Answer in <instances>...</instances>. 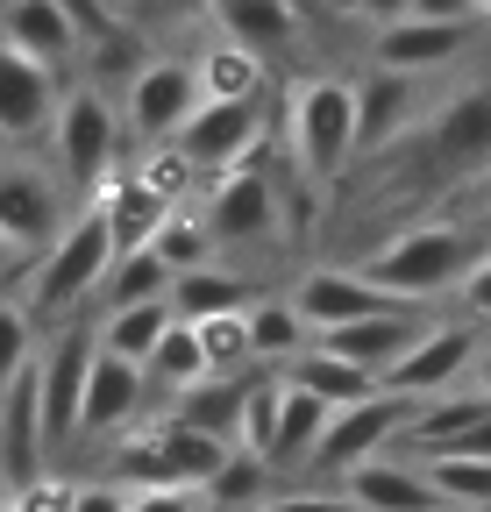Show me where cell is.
Returning a JSON list of instances; mask_svg holds the SVG:
<instances>
[{
  "label": "cell",
  "mask_w": 491,
  "mask_h": 512,
  "mask_svg": "<svg viewBox=\"0 0 491 512\" xmlns=\"http://www.w3.org/2000/svg\"><path fill=\"white\" fill-rule=\"evenodd\" d=\"M491 242L477 235V228H456V221H420V228H406V235H392L385 249H371L356 271H371L392 299H406V306H435V299H449L463 278H470V264L484 256Z\"/></svg>",
  "instance_id": "1"
},
{
  "label": "cell",
  "mask_w": 491,
  "mask_h": 512,
  "mask_svg": "<svg viewBox=\"0 0 491 512\" xmlns=\"http://www.w3.org/2000/svg\"><path fill=\"white\" fill-rule=\"evenodd\" d=\"M114 264V228L100 207L72 214L65 228H57V242L36 249V271H29V313L36 320H72L86 299H100V278Z\"/></svg>",
  "instance_id": "2"
},
{
  "label": "cell",
  "mask_w": 491,
  "mask_h": 512,
  "mask_svg": "<svg viewBox=\"0 0 491 512\" xmlns=\"http://www.w3.org/2000/svg\"><path fill=\"white\" fill-rule=\"evenodd\" d=\"M285 150L306 185H342L356 157V79H299L285 100Z\"/></svg>",
  "instance_id": "3"
},
{
  "label": "cell",
  "mask_w": 491,
  "mask_h": 512,
  "mask_svg": "<svg viewBox=\"0 0 491 512\" xmlns=\"http://www.w3.org/2000/svg\"><path fill=\"white\" fill-rule=\"evenodd\" d=\"M121 114H114V100L86 79V86H65L57 93V114H50V171L65 178L72 192H93L114 164H121Z\"/></svg>",
  "instance_id": "4"
},
{
  "label": "cell",
  "mask_w": 491,
  "mask_h": 512,
  "mask_svg": "<svg viewBox=\"0 0 491 512\" xmlns=\"http://www.w3.org/2000/svg\"><path fill=\"white\" fill-rule=\"evenodd\" d=\"M228 463V441L186 427V420H157L150 434L121 441L114 484H178V491H207V477Z\"/></svg>",
  "instance_id": "5"
},
{
  "label": "cell",
  "mask_w": 491,
  "mask_h": 512,
  "mask_svg": "<svg viewBox=\"0 0 491 512\" xmlns=\"http://www.w3.org/2000/svg\"><path fill=\"white\" fill-rule=\"evenodd\" d=\"M171 150L193 164V178H221L242 157L264 150V100H200L171 128Z\"/></svg>",
  "instance_id": "6"
},
{
  "label": "cell",
  "mask_w": 491,
  "mask_h": 512,
  "mask_svg": "<svg viewBox=\"0 0 491 512\" xmlns=\"http://www.w3.org/2000/svg\"><path fill=\"white\" fill-rule=\"evenodd\" d=\"M406 420H413V399L406 392H363V399H349V406H335L328 413V427H321V448H314V463L306 470H356V463H371V456H385V448H399V434H406Z\"/></svg>",
  "instance_id": "7"
},
{
  "label": "cell",
  "mask_w": 491,
  "mask_h": 512,
  "mask_svg": "<svg viewBox=\"0 0 491 512\" xmlns=\"http://www.w3.org/2000/svg\"><path fill=\"white\" fill-rule=\"evenodd\" d=\"M484 349V320H427L420 342L385 370V392H406V399H435V392H456V384H470V363Z\"/></svg>",
  "instance_id": "8"
},
{
  "label": "cell",
  "mask_w": 491,
  "mask_h": 512,
  "mask_svg": "<svg viewBox=\"0 0 491 512\" xmlns=\"http://www.w3.org/2000/svg\"><path fill=\"white\" fill-rule=\"evenodd\" d=\"M100 335L86 320H72L50 349H36V392H43V456H65L79 434V399H86V370H93Z\"/></svg>",
  "instance_id": "9"
},
{
  "label": "cell",
  "mask_w": 491,
  "mask_h": 512,
  "mask_svg": "<svg viewBox=\"0 0 491 512\" xmlns=\"http://www.w3.org/2000/svg\"><path fill=\"white\" fill-rule=\"evenodd\" d=\"M207 228H214V242H228V249H250V242H271V235H278V171H264V150L214 178V192H207Z\"/></svg>",
  "instance_id": "10"
},
{
  "label": "cell",
  "mask_w": 491,
  "mask_h": 512,
  "mask_svg": "<svg viewBox=\"0 0 491 512\" xmlns=\"http://www.w3.org/2000/svg\"><path fill=\"white\" fill-rule=\"evenodd\" d=\"M200 100L207 93H200L193 57H150L129 79V93H121V128H129L136 143H171V128L186 121Z\"/></svg>",
  "instance_id": "11"
},
{
  "label": "cell",
  "mask_w": 491,
  "mask_h": 512,
  "mask_svg": "<svg viewBox=\"0 0 491 512\" xmlns=\"http://www.w3.org/2000/svg\"><path fill=\"white\" fill-rule=\"evenodd\" d=\"M57 64L0 43V143L22 150V143H43L50 136V114H57Z\"/></svg>",
  "instance_id": "12"
},
{
  "label": "cell",
  "mask_w": 491,
  "mask_h": 512,
  "mask_svg": "<svg viewBox=\"0 0 491 512\" xmlns=\"http://www.w3.org/2000/svg\"><path fill=\"white\" fill-rule=\"evenodd\" d=\"M143 406H150V377H143V363L114 356V349H93L86 399H79V434H72V441H114V434H129Z\"/></svg>",
  "instance_id": "13"
},
{
  "label": "cell",
  "mask_w": 491,
  "mask_h": 512,
  "mask_svg": "<svg viewBox=\"0 0 491 512\" xmlns=\"http://www.w3.org/2000/svg\"><path fill=\"white\" fill-rule=\"evenodd\" d=\"M292 306L306 328H342V320H363V313H385V306H406L392 299L371 271H356V264H314V271H299L292 278Z\"/></svg>",
  "instance_id": "14"
},
{
  "label": "cell",
  "mask_w": 491,
  "mask_h": 512,
  "mask_svg": "<svg viewBox=\"0 0 491 512\" xmlns=\"http://www.w3.org/2000/svg\"><path fill=\"white\" fill-rule=\"evenodd\" d=\"M427 306H385V313H363V320H342V328H321L314 342L321 349H335V356H349L356 370H371L378 384H385V370L420 342V328H427Z\"/></svg>",
  "instance_id": "15"
},
{
  "label": "cell",
  "mask_w": 491,
  "mask_h": 512,
  "mask_svg": "<svg viewBox=\"0 0 491 512\" xmlns=\"http://www.w3.org/2000/svg\"><path fill=\"white\" fill-rule=\"evenodd\" d=\"M342 498H349L356 512H449L442 491L427 484L420 456H399V448H385V456L342 470Z\"/></svg>",
  "instance_id": "16"
},
{
  "label": "cell",
  "mask_w": 491,
  "mask_h": 512,
  "mask_svg": "<svg viewBox=\"0 0 491 512\" xmlns=\"http://www.w3.org/2000/svg\"><path fill=\"white\" fill-rule=\"evenodd\" d=\"M57 228H65V178L50 171H0V235H8L22 256H36L43 242H57Z\"/></svg>",
  "instance_id": "17"
},
{
  "label": "cell",
  "mask_w": 491,
  "mask_h": 512,
  "mask_svg": "<svg viewBox=\"0 0 491 512\" xmlns=\"http://www.w3.org/2000/svg\"><path fill=\"white\" fill-rule=\"evenodd\" d=\"M463 50H470V22H427V15H399L371 43V57L385 64V72H406V79L442 72V64H456Z\"/></svg>",
  "instance_id": "18"
},
{
  "label": "cell",
  "mask_w": 491,
  "mask_h": 512,
  "mask_svg": "<svg viewBox=\"0 0 491 512\" xmlns=\"http://www.w3.org/2000/svg\"><path fill=\"white\" fill-rule=\"evenodd\" d=\"M427 157H435V171H491V93H456L435 128H427Z\"/></svg>",
  "instance_id": "19"
},
{
  "label": "cell",
  "mask_w": 491,
  "mask_h": 512,
  "mask_svg": "<svg viewBox=\"0 0 491 512\" xmlns=\"http://www.w3.org/2000/svg\"><path fill=\"white\" fill-rule=\"evenodd\" d=\"M0 477H8V491L29 484V477H43V392H36V363L0 392Z\"/></svg>",
  "instance_id": "20"
},
{
  "label": "cell",
  "mask_w": 491,
  "mask_h": 512,
  "mask_svg": "<svg viewBox=\"0 0 491 512\" xmlns=\"http://www.w3.org/2000/svg\"><path fill=\"white\" fill-rule=\"evenodd\" d=\"M484 413H491V392H477V384H456V392H435V399H413V420L399 434V456H442V448H456Z\"/></svg>",
  "instance_id": "21"
},
{
  "label": "cell",
  "mask_w": 491,
  "mask_h": 512,
  "mask_svg": "<svg viewBox=\"0 0 491 512\" xmlns=\"http://www.w3.org/2000/svg\"><path fill=\"white\" fill-rule=\"evenodd\" d=\"M0 43H15L43 64H72L79 57V22L65 0H0Z\"/></svg>",
  "instance_id": "22"
},
{
  "label": "cell",
  "mask_w": 491,
  "mask_h": 512,
  "mask_svg": "<svg viewBox=\"0 0 491 512\" xmlns=\"http://www.w3.org/2000/svg\"><path fill=\"white\" fill-rule=\"evenodd\" d=\"M207 22H214V36L271 57L299 36V0H207Z\"/></svg>",
  "instance_id": "23"
},
{
  "label": "cell",
  "mask_w": 491,
  "mask_h": 512,
  "mask_svg": "<svg viewBox=\"0 0 491 512\" xmlns=\"http://www.w3.org/2000/svg\"><path fill=\"white\" fill-rule=\"evenodd\" d=\"M413 100H420V93H413L406 72L371 64V79H356V150H385L392 136H406Z\"/></svg>",
  "instance_id": "24"
},
{
  "label": "cell",
  "mask_w": 491,
  "mask_h": 512,
  "mask_svg": "<svg viewBox=\"0 0 491 512\" xmlns=\"http://www.w3.org/2000/svg\"><path fill=\"white\" fill-rule=\"evenodd\" d=\"M250 299H257V285L242 278V271H228L221 256H207V264H193V271H178V278H171V313H178V320L242 313Z\"/></svg>",
  "instance_id": "25"
},
{
  "label": "cell",
  "mask_w": 491,
  "mask_h": 512,
  "mask_svg": "<svg viewBox=\"0 0 491 512\" xmlns=\"http://www.w3.org/2000/svg\"><path fill=\"white\" fill-rule=\"evenodd\" d=\"M278 377L299 384V392H314V399H328V406H349V399H363V392H378L371 370H356L349 356H335V349H321V342L292 349V356L278 363Z\"/></svg>",
  "instance_id": "26"
},
{
  "label": "cell",
  "mask_w": 491,
  "mask_h": 512,
  "mask_svg": "<svg viewBox=\"0 0 491 512\" xmlns=\"http://www.w3.org/2000/svg\"><path fill=\"white\" fill-rule=\"evenodd\" d=\"M328 413H335L328 399H314V392H299V384H285V399H278V427H271L264 463H271V470H306V463H314V448H321Z\"/></svg>",
  "instance_id": "27"
},
{
  "label": "cell",
  "mask_w": 491,
  "mask_h": 512,
  "mask_svg": "<svg viewBox=\"0 0 491 512\" xmlns=\"http://www.w3.org/2000/svg\"><path fill=\"white\" fill-rule=\"evenodd\" d=\"M193 72H200V93H207V100H264V86H271L264 57L242 50V43H228V36H214V43L193 57Z\"/></svg>",
  "instance_id": "28"
},
{
  "label": "cell",
  "mask_w": 491,
  "mask_h": 512,
  "mask_svg": "<svg viewBox=\"0 0 491 512\" xmlns=\"http://www.w3.org/2000/svg\"><path fill=\"white\" fill-rule=\"evenodd\" d=\"M171 292L164 299H136V306H114V313H100V349H114V356H129V363H150V349L164 342V328H171Z\"/></svg>",
  "instance_id": "29"
},
{
  "label": "cell",
  "mask_w": 491,
  "mask_h": 512,
  "mask_svg": "<svg viewBox=\"0 0 491 512\" xmlns=\"http://www.w3.org/2000/svg\"><path fill=\"white\" fill-rule=\"evenodd\" d=\"M143 377H150V392H164V399H178V392H193L200 377H214L193 320H171L164 342H157V349H150V363H143Z\"/></svg>",
  "instance_id": "30"
},
{
  "label": "cell",
  "mask_w": 491,
  "mask_h": 512,
  "mask_svg": "<svg viewBox=\"0 0 491 512\" xmlns=\"http://www.w3.org/2000/svg\"><path fill=\"white\" fill-rule=\"evenodd\" d=\"M164 292H171V264H164L150 242L114 249V264H107V278H100V313L136 306V299H164Z\"/></svg>",
  "instance_id": "31"
},
{
  "label": "cell",
  "mask_w": 491,
  "mask_h": 512,
  "mask_svg": "<svg viewBox=\"0 0 491 512\" xmlns=\"http://www.w3.org/2000/svg\"><path fill=\"white\" fill-rule=\"evenodd\" d=\"M171 420H186V427H200V434H214V441L235 448V427H242V377H200L193 392L171 399Z\"/></svg>",
  "instance_id": "32"
},
{
  "label": "cell",
  "mask_w": 491,
  "mask_h": 512,
  "mask_svg": "<svg viewBox=\"0 0 491 512\" xmlns=\"http://www.w3.org/2000/svg\"><path fill=\"white\" fill-rule=\"evenodd\" d=\"M427 484L442 491L449 512H491V456H463V448H442V456H420Z\"/></svg>",
  "instance_id": "33"
},
{
  "label": "cell",
  "mask_w": 491,
  "mask_h": 512,
  "mask_svg": "<svg viewBox=\"0 0 491 512\" xmlns=\"http://www.w3.org/2000/svg\"><path fill=\"white\" fill-rule=\"evenodd\" d=\"M314 342V328L299 320V306L292 299H250V356L264 363V370H278L292 349H306Z\"/></svg>",
  "instance_id": "34"
},
{
  "label": "cell",
  "mask_w": 491,
  "mask_h": 512,
  "mask_svg": "<svg viewBox=\"0 0 491 512\" xmlns=\"http://www.w3.org/2000/svg\"><path fill=\"white\" fill-rule=\"evenodd\" d=\"M271 477H278V470H271L264 456H250V448H228V463L207 477V491H200V498H207V505H221V512H257V505L271 498Z\"/></svg>",
  "instance_id": "35"
},
{
  "label": "cell",
  "mask_w": 491,
  "mask_h": 512,
  "mask_svg": "<svg viewBox=\"0 0 491 512\" xmlns=\"http://www.w3.org/2000/svg\"><path fill=\"white\" fill-rule=\"evenodd\" d=\"M150 249L171 264V278L178 271H193V264H207V256L221 249L214 242V228H207V214H186V207H171L164 221H157V235H150Z\"/></svg>",
  "instance_id": "36"
},
{
  "label": "cell",
  "mask_w": 491,
  "mask_h": 512,
  "mask_svg": "<svg viewBox=\"0 0 491 512\" xmlns=\"http://www.w3.org/2000/svg\"><path fill=\"white\" fill-rule=\"evenodd\" d=\"M200 328V349H207V370L214 377H242L257 356H250V306L242 313H214V320H193Z\"/></svg>",
  "instance_id": "37"
},
{
  "label": "cell",
  "mask_w": 491,
  "mask_h": 512,
  "mask_svg": "<svg viewBox=\"0 0 491 512\" xmlns=\"http://www.w3.org/2000/svg\"><path fill=\"white\" fill-rule=\"evenodd\" d=\"M36 363V313L22 299H0V392Z\"/></svg>",
  "instance_id": "38"
},
{
  "label": "cell",
  "mask_w": 491,
  "mask_h": 512,
  "mask_svg": "<svg viewBox=\"0 0 491 512\" xmlns=\"http://www.w3.org/2000/svg\"><path fill=\"white\" fill-rule=\"evenodd\" d=\"M72 491L79 484H65V477H29V484L8 491V505L15 512H72Z\"/></svg>",
  "instance_id": "39"
},
{
  "label": "cell",
  "mask_w": 491,
  "mask_h": 512,
  "mask_svg": "<svg viewBox=\"0 0 491 512\" xmlns=\"http://www.w3.org/2000/svg\"><path fill=\"white\" fill-rule=\"evenodd\" d=\"M129 512H207V498L178 484H129Z\"/></svg>",
  "instance_id": "40"
},
{
  "label": "cell",
  "mask_w": 491,
  "mask_h": 512,
  "mask_svg": "<svg viewBox=\"0 0 491 512\" xmlns=\"http://www.w3.org/2000/svg\"><path fill=\"white\" fill-rule=\"evenodd\" d=\"M257 512H356V505L342 498V484H335V491H314V484H306V491H271Z\"/></svg>",
  "instance_id": "41"
},
{
  "label": "cell",
  "mask_w": 491,
  "mask_h": 512,
  "mask_svg": "<svg viewBox=\"0 0 491 512\" xmlns=\"http://www.w3.org/2000/svg\"><path fill=\"white\" fill-rule=\"evenodd\" d=\"M456 299H463V313H470V320H484V328H491V249L470 264V278L456 285Z\"/></svg>",
  "instance_id": "42"
},
{
  "label": "cell",
  "mask_w": 491,
  "mask_h": 512,
  "mask_svg": "<svg viewBox=\"0 0 491 512\" xmlns=\"http://www.w3.org/2000/svg\"><path fill=\"white\" fill-rule=\"evenodd\" d=\"M72 512H129V484H79L72 491Z\"/></svg>",
  "instance_id": "43"
},
{
  "label": "cell",
  "mask_w": 491,
  "mask_h": 512,
  "mask_svg": "<svg viewBox=\"0 0 491 512\" xmlns=\"http://www.w3.org/2000/svg\"><path fill=\"white\" fill-rule=\"evenodd\" d=\"M406 15H427V22H477V0H406Z\"/></svg>",
  "instance_id": "44"
},
{
  "label": "cell",
  "mask_w": 491,
  "mask_h": 512,
  "mask_svg": "<svg viewBox=\"0 0 491 512\" xmlns=\"http://www.w3.org/2000/svg\"><path fill=\"white\" fill-rule=\"evenodd\" d=\"M399 15H406V0H363V22H371V29H385Z\"/></svg>",
  "instance_id": "45"
},
{
  "label": "cell",
  "mask_w": 491,
  "mask_h": 512,
  "mask_svg": "<svg viewBox=\"0 0 491 512\" xmlns=\"http://www.w3.org/2000/svg\"><path fill=\"white\" fill-rule=\"evenodd\" d=\"M456 448H463V456H491V413H484V420H477V427H470Z\"/></svg>",
  "instance_id": "46"
},
{
  "label": "cell",
  "mask_w": 491,
  "mask_h": 512,
  "mask_svg": "<svg viewBox=\"0 0 491 512\" xmlns=\"http://www.w3.org/2000/svg\"><path fill=\"white\" fill-rule=\"evenodd\" d=\"M470 384H477V392H491V328H484V349H477V363H470Z\"/></svg>",
  "instance_id": "47"
},
{
  "label": "cell",
  "mask_w": 491,
  "mask_h": 512,
  "mask_svg": "<svg viewBox=\"0 0 491 512\" xmlns=\"http://www.w3.org/2000/svg\"><path fill=\"white\" fill-rule=\"evenodd\" d=\"M143 15H164V8H207V0H136Z\"/></svg>",
  "instance_id": "48"
},
{
  "label": "cell",
  "mask_w": 491,
  "mask_h": 512,
  "mask_svg": "<svg viewBox=\"0 0 491 512\" xmlns=\"http://www.w3.org/2000/svg\"><path fill=\"white\" fill-rule=\"evenodd\" d=\"M314 8H328V15H356V22H363V0H314Z\"/></svg>",
  "instance_id": "49"
},
{
  "label": "cell",
  "mask_w": 491,
  "mask_h": 512,
  "mask_svg": "<svg viewBox=\"0 0 491 512\" xmlns=\"http://www.w3.org/2000/svg\"><path fill=\"white\" fill-rule=\"evenodd\" d=\"M8 264H22V249H15L8 235H0V271H8Z\"/></svg>",
  "instance_id": "50"
},
{
  "label": "cell",
  "mask_w": 491,
  "mask_h": 512,
  "mask_svg": "<svg viewBox=\"0 0 491 512\" xmlns=\"http://www.w3.org/2000/svg\"><path fill=\"white\" fill-rule=\"evenodd\" d=\"M477 22H491V0H477Z\"/></svg>",
  "instance_id": "51"
},
{
  "label": "cell",
  "mask_w": 491,
  "mask_h": 512,
  "mask_svg": "<svg viewBox=\"0 0 491 512\" xmlns=\"http://www.w3.org/2000/svg\"><path fill=\"white\" fill-rule=\"evenodd\" d=\"M484 207H491V171H484Z\"/></svg>",
  "instance_id": "52"
},
{
  "label": "cell",
  "mask_w": 491,
  "mask_h": 512,
  "mask_svg": "<svg viewBox=\"0 0 491 512\" xmlns=\"http://www.w3.org/2000/svg\"><path fill=\"white\" fill-rule=\"evenodd\" d=\"M0 512H15V505H8V498H0Z\"/></svg>",
  "instance_id": "53"
}]
</instances>
